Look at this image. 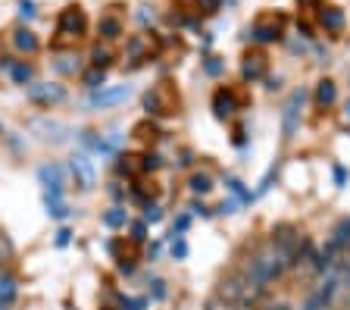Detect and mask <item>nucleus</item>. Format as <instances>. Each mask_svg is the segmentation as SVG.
<instances>
[{
	"instance_id": "obj_19",
	"label": "nucleus",
	"mask_w": 350,
	"mask_h": 310,
	"mask_svg": "<svg viewBox=\"0 0 350 310\" xmlns=\"http://www.w3.org/2000/svg\"><path fill=\"white\" fill-rule=\"evenodd\" d=\"M213 188L210 176H204V172H197V176H191V192L194 194H206Z\"/></svg>"
},
{
	"instance_id": "obj_29",
	"label": "nucleus",
	"mask_w": 350,
	"mask_h": 310,
	"mask_svg": "<svg viewBox=\"0 0 350 310\" xmlns=\"http://www.w3.org/2000/svg\"><path fill=\"white\" fill-rule=\"evenodd\" d=\"M172 254H175V257H185V254H188V248H185V242H178V244H175V248H172Z\"/></svg>"
},
{
	"instance_id": "obj_9",
	"label": "nucleus",
	"mask_w": 350,
	"mask_h": 310,
	"mask_svg": "<svg viewBox=\"0 0 350 310\" xmlns=\"http://www.w3.org/2000/svg\"><path fill=\"white\" fill-rule=\"evenodd\" d=\"M38 179L47 185V192H63V170H59L57 163H47L38 170Z\"/></svg>"
},
{
	"instance_id": "obj_18",
	"label": "nucleus",
	"mask_w": 350,
	"mask_h": 310,
	"mask_svg": "<svg viewBox=\"0 0 350 310\" xmlns=\"http://www.w3.org/2000/svg\"><path fill=\"white\" fill-rule=\"evenodd\" d=\"M10 75H13L16 85H29L31 75H35V69H31L29 63H13V66H10Z\"/></svg>"
},
{
	"instance_id": "obj_12",
	"label": "nucleus",
	"mask_w": 350,
	"mask_h": 310,
	"mask_svg": "<svg viewBox=\"0 0 350 310\" xmlns=\"http://www.w3.org/2000/svg\"><path fill=\"white\" fill-rule=\"evenodd\" d=\"M13 44H16V51H22V53H35L38 47H41V41L35 38V31L16 29V31H13Z\"/></svg>"
},
{
	"instance_id": "obj_31",
	"label": "nucleus",
	"mask_w": 350,
	"mask_h": 310,
	"mask_svg": "<svg viewBox=\"0 0 350 310\" xmlns=\"http://www.w3.org/2000/svg\"><path fill=\"white\" fill-rule=\"evenodd\" d=\"M262 310H291V307H288L284 301H278V304H269V307H262Z\"/></svg>"
},
{
	"instance_id": "obj_22",
	"label": "nucleus",
	"mask_w": 350,
	"mask_h": 310,
	"mask_svg": "<svg viewBox=\"0 0 350 310\" xmlns=\"http://www.w3.org/2000/svg\"><path fill=\"white\" fill-rule=\"evenodd\" d=\"M103 222H107V226H125V210H109L107 216H103Z\"/></svg>"
},
{
	"instance_id": "obj_32",
	"label": "nucleus",
	"mask_w": 350,
	"mask_h": 310,
	"mask_svg": "<svg viewBox=\"0 0 350 310\" xmlns=\"http://www.w3.org/2000/svg\"><path fill=\"white\" fill-rule=\"evenodd\" d=\"M0 310H13V304H0Z\"/></svg>"
},
{
	"instance_id": "obj_25",
	"label": "nucleus",
	"mask_w": 350,
	"mask_h": 310,
	"mask_svg": "<svg viewBox=\"0 0 350 310\" xmlns=\"http://www.w3.org/2000/svg\"><path fill=\"white\" fill-rule=\"evenodd\" d=\"M69 235H72L69 229H59L57 232V244H59V248H63V244H69Z\"/></svg>"
},
{
	"instance_id": "obj_13",
	"label": "nucleus",
	"mask_w": 350,
	"mask_h": 310,
	"mask_svg": "<svg viewBox=\"0 0 350 310\" xmlns=\"http://www.w3.org/2000/svg\"><path fill=\"white\" fill-rule=\"evenodd\" d=\"M335 101H338V85L332 79H322L319 85H316V103H319V107H332Z\"/></svg>"
},
{
	"instance_id": "obj_23",
	"label": "nucleus",
	"mask_w": 350,
	"mask_h": 310,
	"mask_svg": "<svg viewBox=\"0 0 350 310\" xmlns=\"http://www.w3.org/2000/svg\"><path fill=\"white\" fill-rule=\"evenodd\" d=\"M19 16H22V19H31V16H35V3H31V0H22V3H19Z\"/></svg>"
},
{
	"instance_id": "obj_10",
	"label": "nucleus",
	"mask_w": 350,
	"mask_h": 310,
	"mask_svg": "<svg viewBox=\"0 0 350 310\" xmlns=\"http://www.w3.org/2000/svg\"><path fill=\"white\" fill-rule=\"evenodd\" d=\"M319 23L325 31H341L344 29V10L338 7H319Z\"/></svg>"
},
{
	"instance_id": "obj_24",
	"label": "nucleus",
	"mask_w": 350,
	"mask_h": 310,
	"mask_svg": "<svg viewBox=\"0 0 350 310\" xmlns=\"http://www.w3.org/2000/svg\"><path fill=\"white\" fill-rule=\"evenodd\" d=\"M219 3H222V0H197V7L204 10V13H216Z\"/></svg>"
},
{
	"instance_id": "obj_28",
	"label": "nucleus",
	"mask_w": 350,
	"mask_h": 310,
	"mask_svg": "<svg viewBox=\"0 0 350 310\" xmlns=\"http://www.w3.org/2000/svg\"><path fill=\"white\" fill-rule=\"evenodd\" d=\"M125 307H129V310H144V301H141V298H138V301H131V298H129V301H125Z\"/></svg>"
},
{
	"instance_id": "obj_20",
	"label": "nucleus",
	"mask_w": 350,
	"mask_h": 310,
	"mask_svg": "<svg viewBox=\"0 0 350 310\" xmlns=\"http://www.w3.org/2000/svg\"><path fill=\"white\" fill-rule=\"evenodd\" d=\"M109 60H113V53H109V47H94V53H91V63H94V69L109 66Z\"/></svg>"
},
{
	"instance_id": "obj_14",
	"label": "nucleus",
	"mask_w": 350,
	"mask_h": 310,
	"mask_svg": "<svg viewBox=\"0 0 350 310\" xmlns=\"http://www.w3.org/2000/svg\"><path fill=\"white\" fill-rule=\"evenodd\" d=\"M266 73V57L262 53H247L244 57V79H260Z\"/></svg>"
},
{
	"instance_id": "obj_6",
	"label": "nucleus",
	"mask_w": 350,
	"mask_h": 310,
	"mask_svg": "<svg viewBox=\"0 0 350 310\" xmlns=\"http://www.w3.org/2000/svg\"><path fill=\"white\" fill-rule=\"evenodd\" d=\"M29 97L35 103L51 107V103L66 101V88H63V85H57V81H38V85H29Z\"/></svg>"
},
{
	"instance_id": "obj_11",
	"label": "nucleus",
	"mask_w": 350,
	"mask_h": 310,
	"mask_svg": "<svg viewBox=\"0 0 350 310\" xmlns=\"http://www.w3.org/2000/svg\"><path fill=\"white\" fill-rule=\"evenodd\" d=\"M213 110H216V116H232L234 113V94L232 91H226V88H219L216 94H213Z\"/></svg>"
},
{
	"instance_id": "obj_3",
	"label": "nucleus",
	"mask_w": 350,
	"mask_h": 310,
	"mask_svg": "<svg viewBox=\"0 0 350 310\" xmlns=\"http://www.w3.org/2000/svg\"><path fill=\"white\" fill-rule=\"evenodd\" d=\"M131 97V85H103V88H97L94 94H91V107H119V103H125Z\"/></svg>"
},
{
	"instance_id": "obj_8",
	"label": "nucleus",
	"mask_w": 350,
	"mask_h": 310,
	"mask_svg": "<svg viewBox=\"0 0 350 310\" xmlns=\"http://www.w3.org/2000/svg\"><path fill=\"white\" fill-rule=\"evenodd\" d=\"M250 35L256 38V41H262V44H272V41H278V38H282V23H278V19H260V23L254 25V31H250Z\"/></svg>"
},
{
	"instance_id": "obj_35",
	"label": "nucleus",
	"mask_w": 350,
	"mask_h": 310,
	"mask_svg": "<svg viewBox=\"0 0 350 310\" xmlns=\"http://www.w3.org/2000/svg\"><path fill=\"white\" fill-rule=\"evenodd\" d=\"M100 310H113V307H100Z\"/></svg>"
},
{
	"instance_id": "obj_33",
	"label": "nucleus",
	"mask_w": 350,
	"mask_h": 310,
	"mask_svg": "<svg viewBox=\"0 0 350 310\" xmlns=\"http://www.w3.org/2000/svg\"><path fill=\"white\" fill-rule=\"evenodd\" d=\"M347 116H350V101H347Z\"/></svg>"
},
{
	"instance_id": "obj_15",
	"label": "nucleus",
	"mask_w": 350,
	"mask_h": 310,
	"mask_svg": "<svg viewBox=\"0 0 350 310\" xmlns=\"http://www.w3.org/2000/svg\"><path fill=\"white\" fill-rule=\"evenodd\" d=\"M97 31H100L107 41H113V38H119L122 35V23H119L116 16H103L100 23H97Z\"/></svg>"
},
{
	"instance_id": "obj_4",
	"label": "nucleus",
	"mask_w": 350,
	"mask_h": 310,
	"mask_svg": "<svg viewBox=\"0 0 350 310\" xmlns=\"http://www.w3.org/2000/svg\"><path fill=\"white\" fill-rule=\"evenodd\" d=\"M69 170H72V176H75V185L85 188V192H91V188L97 185V170L85 154H75L72 160H69Z\"/></svg>"
},
{
	"instance_id": "obj_27",
	"label": "nucleus",
	"mask_w": 350,
	"mask_h": 310,
	"mask_svg": "<svg viewBox=\"0 0 350 310\" xmlns=\"http://www.w3.org/2000/svg\"><path fill=\"white\" fill-rule=\"evenodd\" d=\"M131 232H135V242H141V238H144V235H147V229H144V222H138V226H135V229H131Z\"/></svg>"
},
{
	"instance_id": "obj_34",
	"label": "nucleus",
	"mask_w": 350,
	"mask_h": 310,
	"mask_svg": "<svg viewBox=\"0 0 350 310\" xmlns=\"http://www.w3.org/2000/svg\"><path fill=\"white\" fill-rule=\"evenodd\" d=\"M0 266H3V254H0Z\"/></svg>"
},
{
	"instance_id": "obj_1",
	"label": "nucleus",
	"mask_w": 350,
	"mask_h": 310,
	"mask_svg": "<svg viewBox=\"0 0 350 310\" xmlns=\"http://www.w3.org/2000/svg\"><path fill=\"white\" fill-rule=\"evenodd\" d=\"M288 270V257H284L282 251H278L275 244H266V248H260V251L250 257V263H247V279L254 282L256 288H269V282H275L278 276Z\"/></svg>"
},
{
	"instance_id": "obj_17",
	"label": "nucleus",
	"mask_w": 350,
	"mask_h": 310,
	"mask_svg": "<svg viewBox=\"0 0 350 310\" xmlns=\"http://www.w3.org/2000/svg\"><path fill=\"white\" fill-rule=\"evenodd\" d=\"M16 295H19V285L10 276H0V304H13Z\"/></svg>"
},
{
	"instance_id": "obj_16",
	"label": "nucleus",
	"mask_w": 350,
	"mask_h": 310,
	"mask_svg": "<svg viewBox=\"0 0 350 310\" xmlns=\"http://www.w3.org/2000/svg\"><path fill=\"white\" fill-rule=\"evenodd\" d=\"M44 204H47V214H51L53 220H63V216H66L63 192H47V198H44Z\"/></svg>"
},
{
	"instance_id": "obj_26",
	"label": "nucleus",
	"mask_w": 350,
	"mask_h": 310,
	"mask_svg": "<svg viewBox=\"0 0 350 310\" xmlns=\"http://www.w3.org/2000/svg\"><path fill=\"white\" fill-rule=\"evenodd\" d=\"M219 69H222V63H219V60H210V63H206V73H210V75H216Z\"/></svg>"
},
{
	"instance_id": "obj_21",
	"label": "nucleus",
	"mask_w": 350,
	"mask_h": 310,
	"mask_svg": "<svg viewBox=\"0 0 350 310\" xmlns=\"http://www.w3.org/2000/svg\"><path fill=\"white\" fill-rule=\"evenodd\" d=\"M85 85H91V88H103V69H91V73H85Z\"/></svg>"
},
{
	"instance_id": "obj_2",
	"label": "nucleus",
	"mask_w": 350,
	"mask_h": 310,
	"mask_svg": "<svg viewBox=\"0 0 350 310\" xmlns=\"http://www.w3.org/2000/svg\"><path fill=\"white\" fill-rule=\"evenodd\" d=\"M88 31V16L81 7H66L63 13L57 16V35L63 41H79Z\"/></svg>"
},
{
	"instance_id": "obj_5",
	"label": "nucleus",
	"mask_w": 350,
	"mask_h": 310,
	"mask_svg": "<svg viewBox=\"0 0 350 310\" xmlns=\"http://www.w3.org/2000/svg\"><path fill=\"white\" fill-rule=\"evenodd\" d=\"M300 110H304V91H294L284 103V116H282V135L284 138H294L300 126Z\"/></svg>"
},
{
	"instance_id": "obj_30",
	"label": "nucleus",
	"mask_w": 350,
	"mask_h": 310,
	"mask_svg": "<svg viewBox=\"0 0 350 310\" xmlns=\"http://www.w3.org/2000/svg\"><path fill=\"white\" fill-rule=\"evenodd\" d=\"M147 220L157 222V220H160V210H157V207H147Z\"/></svg>"
},
{
	"instance_id": "obj_7",
	"label": "nucleus",
	"mask_w": 350,
	"mask_h": 310,
	"mask_svg": "<svg viewBox=\"0 0 350 310\" xmlns=\"http://www.w3.org/2000/svg\"><path fill=\"white\" fill-rule=\"evenodd\" d=\"M144 107L147 113H172L175 110V101L169 94V85H157L144 94Z\"/></svg>"
}]
</instances>
